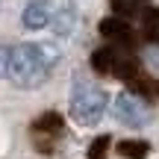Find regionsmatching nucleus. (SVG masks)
<instances>
[{
    "mask_svg": "<svg viewBox=\"0 0 159 159\" xmlns=\"http://www.w3.org/2000/svg\"><path fill=\"white\" fill-rule=\"evenodd\" d=\"M56 62L59 50L53 44H15L9 47L6 80H12L18 89H39L47 83Z\"/></svg>",
    "mask_w": 159,
    "mask_h": 159,
    "instance_id": "f257e3e1",
    "label": "nucleus"
},
{
    "mask_svg": "<svg viewBox=\"0 0 159 159\" xmlns=\"http://www.w3.org/2000/svg\"><path fill=\"white\" fill-rule=\"evenodd\" d=\"M91 68L100 71V74L109 77H121L127 83L142 85V65H139V56L133 53L130 41H109L106 47L91 53Z\"/></svg>",
    "mask_w": 159,
    "mask_h": 159,
    "instance_id": "f03ea898",
    "label": "nucleus"
},
{
    "mask_svg": "<svg viewBox=\"0 0 159 159\" xmlns=\"http://www.w3.org/2000/svg\"><path fill=\"white\" fill-rule=\"evenodd\" d=\"M106 103H109V97L100 85L80 80L74 85V91H71V118L80 127H94L106 112Z\"/></svg>",
    "mask_w": 159,
    "mask_h": 159,
    "instance_id": "7ed1b4c3",
    "label": "nucleus"
},
{
    "mask_svg": "<svg viewBox=\"0 0 159 159\" xmlns=\"http://www.w3.org/2000/svg\"><path fill=\"white\" fill-rule=\"evenodd\" d=\"M62 133H65V121L56 112H44L41 118L33 121V142L41 153H53V148L62 139Z\"/></svg>",
    "mask_w": 159,
    "mask_h": 159,
    "instance_id": "20e7f679",
    "label": "nucleus"
},
{
    "mask_svg": "<svg viewBox=\"0 0 159 159\" xmlns=\"http://www.w3.org/2000/svg\"><path fill=\"white\" fill-rule=\"evenodd\" d=\"M115 118L121 121L124 127H133V130H139V127H144L150 121V109L142 103V97L136 94H118L115 97Z\"/></svg>",
    "mask_w": 159,
    "mask_h": 159,
    "instance_id": "39448f33",
    "label": "nucleus"
},
{
    "mask_svg": "<svg viewBox=\"0 0 159 159\" xmlns=\"http://www.w3.org/2000/svg\"><path fill=\"white\" fill-rule=\"evenodd\" d=\"M21 21H24L27 30H44L47 24H50V3H47V0H33V3L24 9Z\"/></svg>",
    "mask_w": 159,
    "mask_h": 159,
    "instance_id": "423d86ee",
    "label": "nucleus"
},
{
    "mask_svg": "<svg viewBox=\"0 0 159 159\" xmlns=\"http://www.w3.org/2000/svg\"><path fill=\"white\" fill-rule=\"evenodd\" d=\"M100 33L106 35L109 41H133L130 27H127L124 21H118V18H106V21L100 24Z\"/></svg>",
    "mask_w": 159,
    "mask_h": 159,
    "instance_id": "0eeeda50",
    "label": "nucleus"
},
{
    "mask_svg": "<svg viewBox=\"0 0 159 159\" xmlns=\"http://www.w3.org/2000/svg\"><path fill=\"white\" fill-rule=\"evenodd\" d=\"M112 9L118 12L121 18H139L150 9L148 0H112Z\"/></svg>",
    "mask_w": 159,
    "mask_h": 159,
    "instance_id": "6e6552de",
    "label": "nucleus"
},
{
    "mask_svg": "<svg viewBox=\"0 0 159 159\" xmlns=\"http://www.w3.org/2000/svg\"><path fill=\"white\" fill-rule=\"evenodd\" d=\"M148 142H121L118 144V153L127 156V159H144L148 156Z\"/></svg>",
    "mask_w": 159,
    "mask_h": 159,
    "instance_id": "1a4fd4ad",
    "label": "nucleus"
},
{
    "mask_svg": "<svg viewBox=\"0 0 159 159\" xmlns=\"http://www.w3.org/2000/svg\"><path fill=\"white\" fill-rule=\"evenodd\" d=\"M144 35H148V41L159 44V9L144 12Z\"/></svg>",
    "mask_w": 159,
    "mask_h": 159,
    "instance_id": "9d476101",
    "label": "nucleus"
},
{
    "mask_svg": "<svg viewBox=\"0 0 159 159\" xmlns=\"http://www.w3.org/2000/svg\"><path fill=\"white\" fill-rule=\"evenodd\" d=\"M109 142H112V139H109V136H100V139H94V144H91V148H89V159H106Z\"/></svg>",
    "mask_w": 159,
    "mask_h": 159,
    "instance_id": "9b49d317",
    "label": "nucleus"
},
{
    "mask_svg": "<svg viewBox=\"0 0 159 159\" xmlns=\"http://www.w3.org/2000/svg\"><path fill=\"white\" fill-rule=\"evenodd\" d=\"M71 30H74V12L71 9H65L62 15H59V24H56V33H71Z\"/></svg>",
    "mask_w": 159,
    "mask_h": 159,
    "instance_id": "f8f14e48",
    "label": "nucleus"
},
{
    "mask_svg": "<svg viewBox=\"0 0 159 159\" xmlns=\"http://www.w3.org/2000/svg\"><path fill=\"white\" fill-rule=\"evenodd\" d=\"M6 68H9V47H0V80H6Z\"/></svg>",
    "mask_w": 159,
    "mask_h": 159,
    "instance_id": "ddd939ff",
    "label": "nucleus"
}]
</instances>
